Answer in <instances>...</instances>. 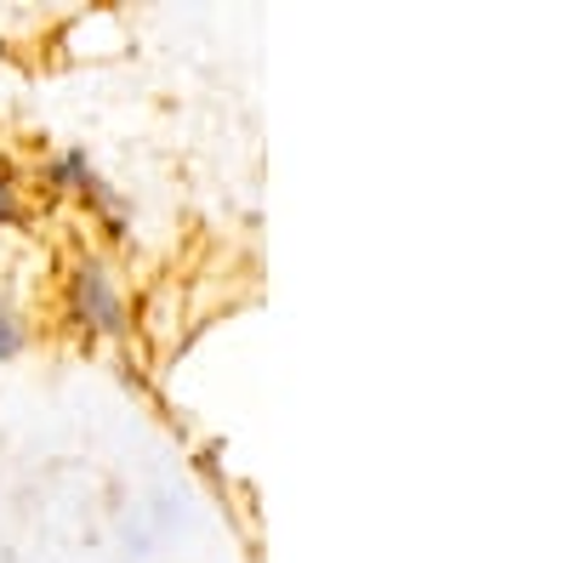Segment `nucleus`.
Returning a JSON list of instances; mask_svg holds the SVG:
<instances>
[{
    "label": "nucleus",
    "mask_w": 569,
    "mask_h": 563,
    "mask_svg": "<svg viewBox=\"0 0 569 563\" xmlns=\"http://www.w3.org/2000/svg\"><path fill=\"white\" fill-rule=\"evenodd\" d=\"M52 188H58V194H80L86 205H98V211H109L114 222L126 217V205H120V194H114V188L98 177V171H91V160L80 154V149H63L58 160H52Z\"/></svg>",
    "instance_id": "obj_1"
},
{
    "label": "nucleus",
    "mask_w": 569,
    "mask_h": 563,
    "mask_svg": "<svg viewBox=\"0 0 569 563\" xmlns=\"http://www.w3.org/2000/svg\"><path fill=\"white\" fill-rule=\"evenodd\" d=\"M74 313L80 324H91V331H120V291H114V279L98 268V262H86L74 273Z\"/></svg>",
    "instance_id": "obj_2"
},
{
    "label": "nucleus",
    "mask_w": 569,
    "mask_h": 563,
    "mask_svg": "<svg viewBox=\"0 0 569 563\" xmlns=\"http://www.w3.org/2000/svg\"><path fill=\"white\" fill-rule=\"evenodd\" d=\"M18 222V171L0 160V228Z\"/></svg>",
    "instance_id": "obj_4"
},
{
    "label": "nucleus",
    "mask_w": 569,
    "mask_h": 563,
    "mask_svg": "<svg viewBox=\"0 0 569 563\" xmlns=\"http://www.w3.org/2000/svg\"><path fill=\"white\" fill-rule=\"evenodd\" d=\"M23 342H29V319H23V308H18L12 296H0V359H12Z\"/></svg>",
    "instance_id": "obj_3"
}]
</instances>
